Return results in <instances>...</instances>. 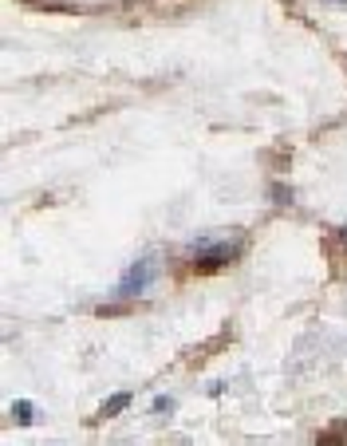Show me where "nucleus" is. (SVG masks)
Here are the masks:
<instances>
[{"label": "nucleus", "mask_w": 347, "mask_h": 446, "mask_svg": "<svg viewBox=\"0 0 347 446\" xmlns=\"http://www.w3.org/2000/svg\"><path fill=\"white\" fill-rule=\"evenodd\" d=\"M12 411H16V422H32L36 419V407L32 403H16Z\"/></svg>", "instance_id": "4"}, {"label": "nucleus", "mask_w": 347, "mask_h": 446, "mask_svg": "<svg viewBox=\"0 0 347 446\" xmlns=\"http://www.w3.org/2000/svg\"><path fill=\"white\" fill-rule=\"evenodd\" d=\"M233 257H237V245H209V249L197 253V269L209 273V269H221L225 261H233Z\"/></svg>", "instance_id": "2"}, {"label": "nucleus", "mask_w": 347, "mask_h": 446, "mask_svg": "<svg viewBox=\"0 0 347 446\" xmlns=\"http://www.w3.org/2000/svg\"><path fill=\"white\" fill-rule=\"evenodd\" d=\"M123 407H130V391H119V395H110L107 403H103V415H119Z\"/></svg>", "instance_id": "3"}, {"label": "nucleus", "mask_w": 347, "mask_h": 446, "mask_svg": "<svg viewBox=\"0 0 347 446\" xmlns=\"http://www.w3.org/2000/svg\"><path fill=\"white\" fill-rule=\"evenodd\" d=\"M154 276H158V257H154V253H146V257H138L135 265L123 273V281H119V289H115V296H119V301L143 296V292L154 284Z\"/></svg>", "instance_id": "1"}, {"label": "nucleus", "mask_w": 347, "mask_h": 446, "mask_svg": "<svg viewBox=\"0 0 347 446\" xmlns=\"http://www.w3.org/2000/svg\"><path fill=\"white\" fill-rule=\"evenodd\" d=\"M343 245H347V233H343Z\"/></svg>", "instance_id": "6"}, {"label": "nucleus", "mask_w": 347, "mask_h": 446, "mask_svg": "<svg viewBox=\"0 0 347 446\" xmlns=\"http://www.w3.org/2000/svg\"><path fill=\"white\" fill-rule=\"evenodd\" d=\"M331 4H343V0H331Z\"/></svg>", "instance_id": "5"}]
</instances>
